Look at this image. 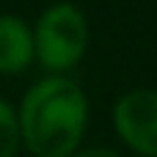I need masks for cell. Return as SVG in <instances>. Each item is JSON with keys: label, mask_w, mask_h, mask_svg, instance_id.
<instances>
[{"label": "cell", "mask_w": 157, "mask_h": 157, "mask_svg": "<svg viewBox=\"0 0 157 157\" xmlns=\"http://www.w3.org/2000/svg\"><path fill=\"white\" fill-rule=\"evenodd\" d=\"M72 157H124V155L110 146H86V149H77Z\"/></svg>", "instance_id": "obj_6"}, {"label": "cell", "mask_w": 157, "mask_h": 157, "mask_svg": "<svg viewBox=\"0 0 157 157\" xmlns=\"http://www.w3.org/2000/svg\"><path fill=\"white\" fill-rule=\"evenodd\" d=\"M88 97L66 75H47L33 83L19 108V141L33 157H72L83 149L88 127Z\"/></svg>", "instance_id": "obj_1"}, {"label": "cell", "mask_w": 157, "mask_h": 157, "mask_svg": "<svg viewBox=\"0 0 157 157\" xmlns=\"http://www.w3.org/2000/svg\"><path fill=\"white\" fill-rule=\"evenodd\" d=\"M19 149H22V141H19L17 108L0 97V157H17Z\"/></svg>", "instance_id": "obj_5"}, {"label": "cell", "mask_w": 157, "mask_h": 157, "mask_svg": "<svg viewBox=\"0 0 157 157\" xmlns=\"http://www.w3.org/2000/svg\"><path fill=\"white\" fill-rule=\"evenodd\" d=\"M33 61V28L19 14H0V75H22Z\"/></svg>", "instance_id": "obj_4"}, {"label": "cell", "mask_w": 157, "mask_h": 157, "mask_svg": "<svg viewBox=\"0 0 157 157\" xmlns=\"http://www.w3.org/2000/svg\"><path fill=\"white\" fill-rule=\"evenodd\" d=\"M116 138L138 157H157V88H132L113 102Z\"/></svg>", "instance_id": "obj_3"}, {"label": "cell", "mask_w": 157, "mask_h": 157, "mask_svg": "<svg viewBox=\"0 0 157 157\" xmlns=\"http://www.w3.org/2000/svg\"><path fill=\"white\" fill-rule=\"evenodd\" d=\"M33 28V55L50 75H66L75 69L88 50V19L80 6L61 0L47 6Z\"/></svg>", "instance_id": "obj_2"}]
</instances>
